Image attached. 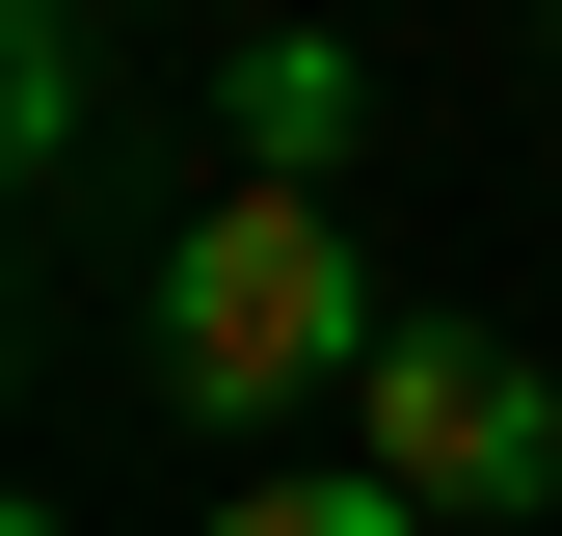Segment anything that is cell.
Instances as JSON below:
<instances>
[{
    "mask_svg": "<svg viewBox=\"0 0 562 536\" xmlns=\"http://www.w3.org/2000/svg\"><path fill=\"white\" fill-rule=\"evenodd\" d=\"M215 536H456V510H429V483H375V456H348V483H241Z\"/></svg>",
    "mask_w": 562,
    "mask_h": 536,
    "instance_id": "cell-4",
    "label": "cell"
},
{
    "mask_svg": "<svg viewBox=\"0 0 562 536\" xmlns=\"http://www.w3.org/2000/svg\"><path fill=\"white\" fill-rule=\"evenodd\" d=\"M322 134H348V54L268 27V54H241V161H322Z\"/></svg>",
    "mask_w": 562,
    "mask_h": 536,
    "instance_id": "cell-3",
    "label": "cell"
},
{
    "mask_svg": "<svg viewBox=\"0 0 562 536\" xmlns=\"http://www.w3.org/2000/svg\"><path fill=\"white\" fill-rule=\"evenodd\" d=\"M0 134H27V161H81V0H27V54H0Z\"/></svg>",
    "mask_w": 562,
    "mask_h": 536,
    "instance_id": "cell-5",
    "label": "cell"
},
{
    "mask_svg": "<svg viewBox=\"0 0 562 536\" xmlns=\"http://www.w3.org/2000/svg\"><path fill=\"white\" fill-rule=\"evenodd\" d=\"M375 376V268H348L322 161H241L161 215V402L188 429H268V402H348Z\"/></svg>",
    "mask_w": 562,
    "mask_h": 536,
    "instance_id": "cell-1",
    "label": "cell"
},
{
    "mask_svg": "<svg viewBox=\"0 0 562 536\" xmlns=\"http://www.w3.org/2000/svg\"><path fill=\"white\" fill-rule=\"evenodd\" d=\"M375 483H429L456 536H509V510H562V402H536V349H482V322H375Z\"/></svg>",
    "mask_w": 562,
    "mask_h": 536,
    "instance_id": "cell-2",
    "label": "cell"
}]
</instances>
